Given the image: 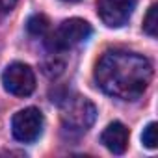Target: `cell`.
I'll list each match as a JSON object with an SVG mask.
<instances>
[{
    "mask_svg": "<svg viewBox=\"0 0 158 158\" xmlns=\"http://www.w3.org/2000/svg\"><path fill=\"white\" fill-rule=\"evenodd\" d=\"M95 80L106 95L121 101H136L147 91L152 80V65L141 54L108 50L97 61Z\"/></svg>",
    "mask_w": 158,
    "mask_h": 158,
    "instance_id": "cell-1",
    "label": "cell"
},
{
    "mask_svg": "<svg viewBox=\"0 0 158 158\" xmlns=\"http://www.w3.org/2000/svg\"><path fill=\"white\" fill-rule=\"evenodd\" d=\"M97 117L95 104L86 99V97H67L61 102V123L65 130L74 132V134H82L86 132Z\"/></svg>",
    "mask_w": 158,
    "mask_h": 158,
    "instance_id": "cell-2",
    "label": "cell"
},
{
    "mask_svg": "<svg viewBox=\"0 0 158 158\" xmlns=\"http://www.w3.org/2000/svg\"><path fill=\"white\" fill-rule=\"evenodd\" d=\"M91 35V24L84 19H69L63 21L50 35H48V48L61 52L67 48H73L76 45H80Z\"/></svg>",
    "mask_w": 158,
    "mask_h": 158,
    "instance_id": "cell-3",
    "label": "cell"
},
{
    "mask_svg": "<svg viewBox=\"0 0 158 158\" xmlns=\"http://www.w3.org/2000/svg\"><path fill=\"white\" fill-rule=\"evenodd\" d=\"M2 86L15 97H28L35 89V74L26 63H11L2 73Z\"/></svg>",
    "mask_w": 158,
    "mask_h": 158,
    "instance_id": "cell-4",
    "label": "cell"
},
{
    "mask_svg": "<svg viewBox=\"0 0 158 158\" xmlns=\"http://www.w3.org/2000/svg\"><path fill=\"white\" fill-rule=\"evenodd\" d=\"M43 125H45V117L37 108H24L13 115L11 132H13L15 139L23 141V143H30L41 136Z\"/></svg>",
    "mask_w": 158,
    "mask_h": 158,
    "instance_id": "cell-5",
    "label": "cell"
},
{
    "mask_svg": "<svg viewBox=\"0 0 158 158\" xmlns=\"http://www.w3.org/2000/svg\"><path fill=\"white\" fill-rule=\"evenodd\" d=\"M138 0H97V13L110 28H119L128 23Z\"/></svg>",
    "mask_w": 158,
    "mask_h": 158,
    "instance_id": "cell-6",
    "label": "cell"
},
{
    "mask_svg": "<svg viewBox=\"0 0 158 158\" xmlns=\"http://www.w3.org/2000/svg\"><path fill=\"white\" fill-rule=\"evenodd\" d=\"M101 143L110 152L123 154L127 151V145H128V128L123 123H119V121L110 123L101 134Z\"/></svg>",
    "mask_w": 158,
    "mask_h": 158,
    "instance_id": "cell-7",
    "label": "cell"
},
{
    "mask_svg": "<svg viewBox=\"0 0 158 158\" xmlns=\"http://www.w3.org/2000/svg\"><path fill=\"white\" fill-rule=\"evenodd\" d=\"M26 28H28V32H30L32 35H35V37L45 35L47 30H48V19H47L43 13H35V15H32V17L28 19Z\"/></svg>",
    "mask_w": 158,
    "mask_h": 158,
    "instance_id": "cell-8",
    "label": "cell"
},
{
    "mask_svg": "<svg viewBox=\"0 0 158 158\" xmlns=\"http://www.w3.org/2000/svg\"><path fill=\"white\" fill-rule=\"evenodd\" d=\"M143 32L151 37L158 35V4H152L143 19Z\"/></svg>",
    "mask_w": 158,
    "mask_h": 158,
    "instance_id": "cell-9",
    "label": "cell"
},
{
    "mask_svg": "<svg viewBox=\"0 0 158 158\" xmlns=\"http://www.w3.org/2000/svg\"><path fill=\"white\" fill-rule=\"evenodd\" d=\"M141 141H143L145 147H149V149H156V145H158V139H156V123H149V125L143 128Z\"/></svg>",
    "mask_w": 158,
    "mask_h": 158,
    "instance_id": "cell-10",
    "label": "cell"
},
{
    "mask_svg": "<svg viewBox=\"0 0 158 158\" xmlns=\"http://www.w3.org/2000/svg\"><path fill=\"white\" fill-rule=\"evenodd\" d=\"M15 4H17V0H0V17L6 15L8 11H11Z\"/></svg>",
    "mask_w": 158,
    "mask_h": 158,
    "instance_id": "cell-11",
    "label": "cell"
},
{
    "mask_svg": "<svg viewBox=\"0 0 158 158\" xmlns=\"http://www.w3.org/2000/svg\"><path fill=\"white\" fill-rule=\"evenodd\" d=\"M63 2H78V0H63Z\"/></svg>",
    "mask_w": 158,
    "mask_h": 158,
    "instance_id": "cell-12",
    "label": "cell"
}]
</instances>
